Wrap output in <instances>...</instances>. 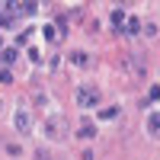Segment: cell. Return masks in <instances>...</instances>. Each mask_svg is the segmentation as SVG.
<instances>
[{
    "label": "cell",
    "mask_w": 160,
    "mask_h": 160,
    "mask_svg": "<svg viewBox=\"0 0 160 160\" xmlns=\"http://www.w3.org/2000/svg\"><path fill=\"white\" fill-rule=\"evenodd\" d=\"M77 102L83 106V109H90V106H99V90H93V87H80V90H77Z\"/></svg>",
    "instance_id": "cell-2"
},
{
    "label": "cell",
    "mask_w": 160,
    "mask_h": 160,
    "mask_svg": "<svg viewBox=\"0 0 160 160\" xmlns=\"http://www.w3.org/2000/svg\"><path fill=\"white\" fill-rule=\"evenodd\" d=\"M29 35H32V29H26V32H22V35L16 38V45H26V42H29Z\"/></svg>",
    "instance_id": "cell-13"
},
{
    "label": "cell",
    "mask_w": 160,
    "mask_h": 160,
    "mask_svg": "<svg viewBox=\"0 0 160 160\" xmlns=\"http://www.w3.org/2000/svg\"><path fill=\"white\" fill-rule=\"evenodd\" d=\"M42 35H45V42H58V32H55V26H42Z\"/></svg>",
    "instance_id": "cell-6"
},
{
    "label": "cell",
    "mask_w": 160,
    "mask_h": 160,
    "mask_svg": "<svg viewBox=\"0 0 160 160\" xmlns=\"http://www.w3.org/2000/svg\"><path fill=\"white\" fill-rule=\"evenodd\" d=\"M115 115H118V109H115V106H109V109H102V112H99V118H106V122H112Z\"/></svg>",
    "instance_id": "cell-10"
},
{
    "label": "cell",
    "mask_w": 160,
    "mask_h": 160,
    "mask_svg": "<svg viewBox=\"0 0 160 160\" xmlns=\"http://www.w3.org/2000/svg\"><path fill=\"white\" fill-rule=\"evenodd\" d=\"M13 125H16V131H22V135H26V131L32 128V115L26 112V109H19L16 115H13Z\"/></svg>",
    "instance_id": "cell-3"
},
{
    "label": "cell",
    "mask_w": 160,
    "mask_h": 160,
    "mask_svg": "<svg viewBox=\"0 0 160 160\" xmlns=\"http://www.w3.org/2000/svg\"><path fill=\"white\" fill-rule=\"evenodd\" d=\"M125 19H128V16H125V10H122V7H118V10H112V22L118 26V29H122V22H125Z\"/></svg>",
    "instance_id": "cell-8"
},
{
    "label": "cell",
    "mask_w": 160,
    "mask_h": 160,
    "mask_svg": "<svg viewBox=\"0 0 160 160\" xmlns=\"http://www.w3.org/2000/svg\"><path fill=\"white\" fill-rule=\"evenodd\" d=\"M16 58H19V51H16V48H7V51H3V64H13Z\"/></svg>",
    "instance_id": "cell-9"
},
{
    "label": "cell",
    "mask_w": 160,
    "mask_h": 160,
    "mask_svg": "<svg viewBox=\"0 0 160 160\" xmlns=\"http://www.w3.org/2000/svg\"><path fill=\"white\" fill-rule=\"evenodd\" d=\"M19 10H22V13H26V16H32V13H35V10H38V3H19Z\"/></svg>",
    "instance_id": "cell-12"
},
{
    "label": "cell",
    "mask_w": 160,
    "mask_h": 160,
    "mask_svg": "<svg viewBox=\"0 0 160 160\" xmlns=\"http://www.w3.org/2000/svg\"><path fill=\"white\" fill-rule=\"evenodd\" d=\"M77 135H80V138H96V128H93V125H83Z\"/></svg>",
    "instance_id": "cell-11"
},
{
    "label": "cell",
    "mask_w": 160,
    "mask_h": 160,
    "mask_svg": "<svg viewBox=\"0 0 160 160\" xmlns=\"http://www.w3.org/2000/svg\"><path fill=\"white\" fill-rule=\"evenodd\" d=\"M10 80H13V77H10V71H0V83H10Z\"/></svg>",
    "instance_id": "cell-14"
},
{
    "label": "cell",
    "mask_w": 160,
    "mask_h": 160,
    "mask_svg": "<svg viewBox=\"0 0 160 160\" xmlns=\"http://www.w3.org/2000/svg\"><path fill=\"white\" fill-rule=\"evenodd\" d=\"M148 131H151V138H157V135H160V112H157V109L148 115Z\"/></svg>",
    "instance_id": "cell-4"
},
{
    "label": "cell",
    "mask_w": 160,
    "mask_h": 160,
    "mask_svg": "<svg viewBox=\"0 0 160 160\" xmlns=\"http://www.w3.org/2000/svg\"><path fill=\"white\" fill-rule=\"evenodd\" d=\"M0 112H3V99H0Z\"/></svg>",
    "instance_id": "cell-15"
},
{
    "label": "cell",
    "mask_w": 160,
    "mask_h": 160,
    "mask_svg": "<svg viewBox=\"0 0 160 160\" xmlns=\"http://www.w3.org/2000/svg\"><path fill=\"white\" fill-rule=\"evenodd\" d=\"M71 64H74V68H87V64H90V55H87V51H74V55H71Z\"/></svg>",
    "instance_id": "cell-5"
},
{
    "label": "cell",
    "mask_w": 160,
    "mask_h": 160,
    "mask_svg": "<svg viewBox=\"0 0 160 160\" xmlns=\"http://www.w3.org/2000/svg\"><path fill=\"white\" fill-rule=\"evenodd\" d=\"M45 135H48L51 141H64V138L71 135L68 118H64V115H48V118H45Z\"/></svg>",
    "instance_id": "cell-1"
},
{
    "label": "cell",
    "mask_w": 160,
    "mask_h": 160,
    "mask_svg": "<svg viewBox=\"0 0 160 160\" xmlns=\"http://www.w3.org/2000/svg\"><path fill=\"white\" fill-rule=\"evenodd\" d=\"M138 29H141V22H138L135 16H131V19H125V32H128V35H138Z\"/></svg>",
    "instance_id": "cell-7"
}]
</instances>
